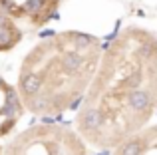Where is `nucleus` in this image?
I'll return each mask as SVG.
<instances>
[{
	"label": "nucleus",
	"mask_w": 157,
	"mask_h": 155,
	"mask_svg": "<svg viewBox=\"0 0 157 155\" xmlns=\"http://www.w3.org/2000/svg\"><path fill=\"white\" fill-rule=\"evenodd\" d=\"M157 109V36L125 26L101 50L82 97L76 131L88 145L109 151L141 127Z\"/></svg>",
	"instance_id": "f257e3e1"
},
{
	"label": "nucleus",
	"mask_w": 157,
	"mask_h": 155,
	"mask_svg": "<svg viewBox=\"0 0 157 155\" xmlns=\"http://www.w3.org/2000/svg\"><path fill=\"white\" fill-rule=\"evenodd\" d=\"M101 50L98 36L80 30H62L40 40L24 56L14 85L24 112L56 117L80 104Z\"/></svg>",
	"instance_id": "f03ea898"
},
{
	"label": "nucleus",
	"mask_w": 157,
	"mask_h": 155,
	"mask_svg": "<svg viewBox=\"0 0 157 155\" xmlns=\"http://www.w3.org/2000/svg\"><path fill=\"white\" fill-rule=\"evenodd\" d=\"M0 155H90V151L76 129L38 123L14 135Z\"/></svg>",
	"instance_id": "7ed1b4c3"
},
{
	"label": "nucleus",
	"mask_w": 157,
	"mask_h": 155,
	"mask_svg": "<svg viewBox=\"0 0 157 155\" xmlns=\"http://www.w3.org/2000/svg\"><path fill=\"white\" fill-rule=\"evenodd\" d=\"M60 2L62 0H0V10L16 26L38 30L56 16Z\"/></svg>",
	"instance_id": "20e7f679"
},
{
	"label": "nucleus",
	"mask_w": 157,
	"mask_h": 155,
	"mask_svg": "<svg viewBox=\"0 0 157 155\" xmlns=\"http://www.w3.org/2000/svg\"><path fill=\"white\" fill-rule=\"evenodd\" d=\"M24 115L22 101L12 84L0 78V139L10 135Z\"/></svg>",
	"instance_id": "39448f33"
},
{
	"label": "nucleus",
	"mask_w": 157,
	"mask_h": 155,
	"mask_svg": "<svg viewBox=\"0 0 157 155\" xmlns=\"http://www.w3.org/2000/svg\"><path fill=\"white\" fill-rule=\"evenodd\" d=\"M109 151V155H157V123H147Z\"/></svg>",
	"instance_id": "423d86ee"
},
{
	"label": "nucleus",
	"mask_w": 157,
	"mask_h": 155,
	"mask_svg": "<svg viewBox=\"0 0 157 155\" xmlns=\"http://www.w3.org/2000/svg\"><path fill=\"white\" fill-rule=\"evenodd\" d=\"M22 28L16 26L2 10H0V54L10 52L22 42Z\"/></svg>",
	"instance_id": "0eeeda50"
},
{
	"label": "nucleus",
	"mask_w": 157,
	"mask_h": 155,
	"mask_svg": "<svg viewBox=\"0 0 157 155\" xmlns=\"http://www.w3.org/2000/svg\"><path fill=\"white\" fill-rule=\"evenodd\" d=\"M0 153H2V145H0Z\"/></svg>",
	"instance_id": "6e6552de"
}]
</instances>
